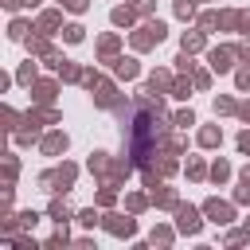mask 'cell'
Masks as SVG:
<instances>
[{
	"instance_id": "8992f818",
	"label": "cell",
	"mask_w": 250,
	"mask_h": 250,
	"mask_svg": "<svg viewBox=\"0 0 250 250\" xmlns=\"http://www.w3.org/2000/svg\"><path fill=\"white\" fill-rule=\"evenodd\" d=\"M117 74L133 78V74H137V62H133V59H121V62H117Z\"/></svg>"
},
{
	"instance_id": "6da1fadb",
	"label": "cell",
	"mask_w": 250,
	"mask_h": 250,
	"mask_svg": "<svg viewBox=\"0 0 250 250\" xmlns=\"http://www.w3.org/2000/svg\"><path fill=\"white\" fill-rule=\"evenodd\" d=\"M164 39V23H148L141 35H137V47H148V43H160Z\"/></svg>"
},
{
	"instance_id": "5b68a950",
	"label": "cell",
	"mask_w": 250,
	"mask_h": 250,
	"mask_svg": "<svg viewBox=\"0 0 250 250\" xmlns=\"http://www.w3.org/2000/svg\"><path fill=\"white\" fill-rule=\"evenodd\" d=\"M43 148H47V152H62V148H66V137H59V133H55V137H47V141H43Z\"/></svg>"
},
{
	"instance_id": "30bf717a",
	"label": "cell",
	"mask_w": 250,
	"mask_h": 250,
	"mask_svg": "<svg viewBox=\"0 0 250 250\" xmlns=\"http://www.w3.org/2000/svg\"><path fill=\"white\" fill-rule=\"evenodd\" d=\"M66 39H70V43H78V39H82V27H78V23H70V27H66Z\"/></svg>"
},
{
	"instance_id": "ba28073f",
	"label": "cell",
	"mask_w": 250,
	"mask_h": 250,
	"mask_svg": "<svg viewBox=\"0 0 250 250\" xmlns=\"http://www.w3.org/2000/svg\"><path fill=\"white\" fill-rule=\"evenodd\" d=\"M129 20H133L129 8H117V12H113V23H129Z\"/></svg>"
},
{
	"instance_id": "277c9868",
	"label": "cell",
	"mask_w": 250,
	"mask_h": 250,
	"mask_svg": "<svg viewBox=\"0 0 250 250\" xmlns=\"http://www.w3.org/2000/svg\"><path fill=\"white\" fill-rule=\"evenodd\" d=\"M180 227H184V230H199V219H195L191 207H180Z\"/></svg>"
},
{
	"instance_id": "7a4b0ae2",
	"label": "cell",
	"mask_w": 250,
	"mask_h": 250,
	"mask_svg": "<svg viewBox=\"0 0 250 250\" xmlns=\"http://www.w3.org/2000/svg\"><path fill=\"white\" fill-rule=\"evenodd\" d=\"M230 59H234V51H227V47H223V51H215V55H211V66H215V70H227V66H230Z\"/></svg>"
},
{
	"instance_id": "9c48e42d",
	"label": "cell",
	"mask_w": 250,
	"mask_h": 250,
	"mask_svg": "<svg viewBox=\"0 0 250 250\" xmlns=\"http://www.w3.org/2000/svg\"><path fill=\"white\" fill-rule=\"evenodd\" d=\"M35 94H39V102H51V98H55V86H47V82H43Z\"/></svg>"
},
{
	"instance_id": "3957f363",
	"label": "cell",
	"mask_w": 250,
	"mask_h": 250,
	"mask_svg": "<svg viewBox=\"0 0 250 250\" xmlns=\"http://www.w3.org/2000/svg\"><path fill=\"white\" fill-rule=\"evenodd\" d=\"M207 215H211L215 223H227V219H230V207H227V203H207Z\"/></svg>"
},
{
	"instance_id": "52a82bcc",
	"label": "cell",
	"mask_w": 250,
	"mask_h": 250,
	"mask_svg": "<svg viewBox=\"0 0 250 250\" xmlns=\"http://www.w3.org/2000/svg\"><path fill=\"white\" fill-rule=\"evenodd\" d=\"M199 43H203V35H199V31H191V35H184V51H195Z\"/></svg>"
},
{
	"instance_id": "7c38bea8",
	"label": "cell",
	"mask_w": 250,
	"mask_h": 250,
	"mask_svg": "<svg viewBox=\"0 0 250 250\" xmlns=\"http://www.w3.org/2000/svg\"><path fill=\"white\" fill-rule=\"evenodd\" d=\"M246 230H250V219H246Z\"/></svg>"
},
{
	"instance_id": "8fae6325",
	"label": "cell",
	"mask_w": 250,
	"mask_h": 250,
	"mask_svg": "<svg viewBox=\"0 0 250 250\" xmlns=\"http://www.w3.org/2000/svg\"><path fill=\"white\" fill-rule=\"evenodd\" d=\"M199 141H203V145H215V141H219V129H203V137H199Z\"/></svg>"
}]
</instances>
